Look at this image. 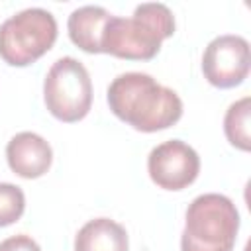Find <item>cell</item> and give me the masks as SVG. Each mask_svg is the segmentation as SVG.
Segmentation results:
<instances>
[{
    "label": "cell",
    "mask_w": 251,
    "mask_h": 251,
    "mask_svg": "<svg viewBox=\"0 0 251 251\" xmlns=\"http://www.w3.org/2000/svg\"><path fill=\"white\" fill-rule=\"evenodd\" d=\"M75 251H127V231L110 218H94L78 229Z\"/></svg>",
    "instance_id": "30bf717a"
},
{
    "label": "cell",
    "mask_w": 251,
    "mask_h": 251,
    "mask_svg": "<svg viewBox=\"0 0 251 251\" xmlns=\"http://www.w3.org/2000/svg\"><path fill=\"white\" fill-rule=\"evenodd\" d=\"M6 159L16 175L24 178H37L49 171L53 151L51 145L39 133L20 131L8 141Z\"/></svg>",
    "instance_id": "ba28073f"
},
{
    "label": "cell",
    "mask_w": 251,
    "mask_h": 251,
    "mask_svg": "<svg viewBox=\"0 0 251 251\" xmlns=\"http://www.w3.org/2000/svg\"><path fill=\"white\" fill-rule=\"evenodd\" d=\"M43 96L47 110L61 122L82 120L92 106V80L75 57L57 59L45 75Z\"/></svg>",
    "instance_id": "5b68a950"
},
{
    "label": "cell",
    "mask_w": 251,
    "mask_h": 251,
    "mask_svg": "<svg viewBox=\"0 0 251 251\" xmlns=\"http://www.w3.org/2000/svg\"><path fill=\"white\" fill-rule=\"evenodd\" d=\"M108 106L126 124L139 131H157L176 124L182 116L178 94L159 84L147 73L118 75L108 86Z\"/></svg>",
    "instance_id": "6da1fadb"
},
{
    "label": "cell",
    "mask_w": 251,
    "mask_h": 251,
    "mask_svg": "<svg viewBox=\"0 0 251 251\" xmlns=\"http://www.w3.org/2000/svg\"><path fill=\"white\" fill-rule=\"evenodd\" d=\"M249 114H251V98L243 96L227 108L226 118H224V131H226L227 141L241 151L251 149Z\"/></svg>",
    "instance_id": "8fae6325"
},
{
    "label": "cell",
    "mask_w": 251,
    "mask_h": 251,
    "mask_svg": "<svg viewBox=\"0 0 251 251\" xmlns=\"http://www.w3.org/2000/svg\"><path fill=\"white\" fill-rule=\"evenodd\" d=\"M249 41L241 35L224 33L214 37L202 55V73L218 88L241 84L249 73Z\"/></svg>",
    "instance_id": "8992f818"
},
{
    "label": "cell",
    "mask_w": 251,
    "mask_h": 251,
    "mask_svg": "<svg viewBox=\"0 0 251 251\" xmlns=\"http://www.w3.org/2000/svg\"><path fill=\"white\" fill-rule=\"evenodd\" d=\"M151 180L167 190H182L192 184L200 173L198 153L180 139H169L151 149L147 157Z\"/></svg>",
    "instance_id": "52a82bcc"
},
{
    "label": "cell",
    "mask_w": 251,
    "mask_h": 251,
    "mask_svg": "<svg viewBox=\"0 0 251 251\" xmlns=\"http://www.w3.org/2000/svg\"><path fill=\"white\" fill-rule=\"evenodd\" d=\"M175 33V16L161 2H143L135 6L131 18L112 16L104 27L102 53L120 59L147 61L153 59L161 41Z\"/></svg>",
    "instance_id": "7a4b0ae2"
},
{
    "label": "cell",
    "mask_w": 251,
    "mask_h": 251,
    "mask_svg": "<svg viewBox=\"0 0 251 251\" xmlns=\"http://www.w3.org/2000/svg\"><path fill=\"white\" fill-rule=\"evenodd\" d=\"M239 231L235 204L218 192L196 196L180 235V251H231Z\"/></svg>",
    "instance_id": "3957f363"
},
{
    "label": "cell",
    "mask_w": 251,
    "mask_h": 251,
    "mask_svg": "<svg viewBox=\"0 0 251 251\" xmlns=\"http://www.w3.org/2000/svg\"><path fill=\"white\" fill-rule=\"evenodd\" d=\"M24 210H25L24 190L12 182H0V227L18 222Z\"/></svg>",
    "instance_id": "7c38bea8"
},
{
    "label": "cell",
    "mask_w": 251,
    "mask_h": 251,
    "mask_svg": "<svg viewBox=\"0 0 251 251\" xmlns=\"http://www.w3.org/2000/svg\"><path fill=\"white\" fill-rule=\"evenodd\" d=\"M57 39V20L45 8H25L0 24V57L25 67L45 55Z\"/></svg>",
    "instance_id": "277c9868"
},
{
    "label": "cell",
    "mask_w": 251,
    "mask_h": 251,
    "mask_svg": "<svg viewBox=\"0 0 251 251\" xmlns=\"http://www.w3.org/2000/svg\"><path fill=\"white\" fill-rule=\"evenodd\" d=\"M0 251H41V247L29 235L18 233V235H12V237L4 239L0 243Z\"/></svg>",
    "instance_id": "4fadbf2b"
},
{
    "label": "cell",
    "mask_w": 251,
    "mask_h": 251,
    "mask_svg": "<svg viewBox=\"0 0 251 251\" xmlns=\"http://www.w3.org/2000/svg\"><path fill=\"white\" fill-rule=\"evenodd\" d=\"M110 18L112 14L106 8L94 4L73 10L67 22L71 41L86 53H102V35Z\"/></svg>",
    "instance_id": "9c48e42d"
}]
</instances>
